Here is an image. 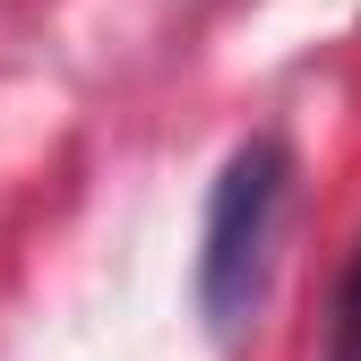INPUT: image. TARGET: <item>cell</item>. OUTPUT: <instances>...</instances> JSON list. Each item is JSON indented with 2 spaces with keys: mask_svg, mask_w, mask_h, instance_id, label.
<instances>
[{
  "mask_svg": "<svg viewBox=\"0 0 361 361\" xmlns=\"http://www.w3.org/2000/svg\"><path fill=\"white\" fill-rule=\"evenodd\" d=\"M284 207H293V155H284V138L233 147V164L215 172V198H207V233H198V310H207L215 336H241L258 319L267 284H276Z\"/></svg>",
  "mask_w": 361,
  "mask_h": 361,
  "instance_id": "1",
  "label": "cell"
},
{
  "mask_svg": "<svg viewBox=\"0 0 361 361\" xmlns=\"http://www.w3.org/2000/svg\"><path fill=\"white\" fill-rule=\"evenodd\" d=\"M327 361H361V258L344 276V301H336V336H327Z\"/></svg>",
  "mask_w": 361,
  "mask_h": 361,
  "instance_id": "2",
  "label": "cell"
}]
</instances>
